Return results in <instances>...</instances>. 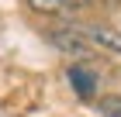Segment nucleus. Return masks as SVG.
<instances>
[{"label": "nucleus", "instance_id": "nucleus-1", "mask_svg": "<svg viewBox=\"0 0 121 117\" xmlns=\"http://www.w3.org/2000/svg\"><path fill=\"white\" fill-rule=\"evenodd\" d=\"M69 31L83 38L90 48L97 52H107V55H121V31L111 24H69Z\"/></svg>", "mask_w": 121, "mask_h": 117}, {"label": "nucleus", "instance_id": "nucleus-2", "mask_svg": "<svg viewBox=\"0 0 121 117\" xmlns=\"http://www.w3.org/2000/svg\"><path fill=\"white\" fill-rule=\"evenodd\" d=\"M69 86L76 90V97L90 100L93 93H97V72L86 69V65H73V69H69Z\"/></svg>", "mask_w": 121, "mask_h": 117}, {"label": "nucleus", "instance_id": "nucleus-3", "mask_svg": "<svg viewBox=\"0 0 121 117\" xmlns=\"http://www.w3.org/2000/svg\"><path fill=\"white\" fill-rule=\"evenodd\" d=\"M28 7H35L38 14H66L62 0H28Z\"/></svg>", "mask_w": 121, "mask_h": 117}, {"label": "nucleus", "instance_id": "nucleus-4", "mask_svg": "<svg viewBox=\"0 0 121 117\" xmlns=\"http://www.w3.org/2000/svg\"><path fill=\"white\" fill-rule=\"evenodd\" d=\"M100 114L104 117H121V100H104V103H100Z\"/></svg>", "mask_w": 121, "mask_h": 117}]
</instances>
